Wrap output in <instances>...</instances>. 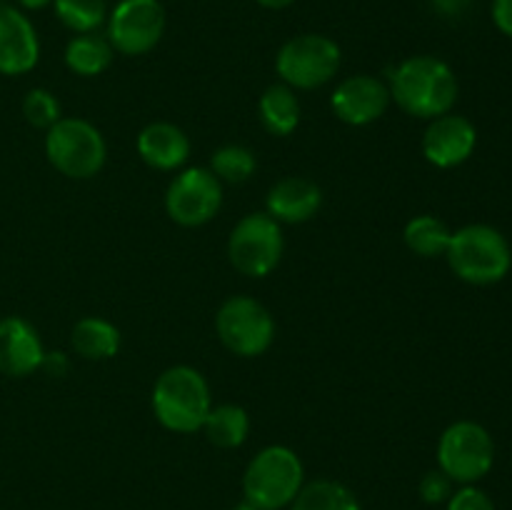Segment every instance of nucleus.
<instances>
[{
	"label": "nucleus",
	"instance_id": "nucleus-18",
	"mask_svg": "<svg viewBox=\"0 0 512 510\" xmlns=\"http://www.w3.org/2000/svg\"><path fill=\"white\" fill-rule=\"evenodd\" d=\"M120 330L110 320L98 318V315H85L75 323L70 343L73 350L85 360H110L120 350Z\"/></svg>",
	"mask_w": 512,
	"mask_h": 510
},
{
	"label": "nucleus",
	"instance_id": "nucleus-16",
	"mask_svg": "<svg viewBox=\"0 0 512 510\" xmlns=\"http://www.w3.org/2000/svg\"><path fill=\"white\" fill-rule=\"evenodd\" d=\"M320 205H323V190L318 183L300 178V175H288L268 190L265 213L278 220L280 225H300L315 218Z\"/></svg>",
	"mask_w": 512,
	"mask_h": 510
},
{
	"label": "nucleus",
	"instance_id": "nucleus-8",
	"mask_svg": "<svg viewBox=\"0 0 512 510\" xmlns=\"http://www.w3.org/2000/svg\"><path fill=\"white\" fill-rule=\"evenodd\" d=\"M283 225L268 213H248L235 223L228 238V258L238 273L265 278L283 258Z\"/></svg>",
	"mask_w": 512,
	"mask_h": 510
},
{
	"label": "nucleus",
	"instance_id": "nucleus-3",
	"mask_svg": "<svg viewBox=\"0 0 512 510\" xmlns=\"http://www.w3.org/2000/svg\"><path fill=\"white\" fill-rule=\"evenodd\" d=\"M450 270L470 285H495L510 273L512 250L498 228L485 223L455 230L448 245Z\"/></svg>",
	"mask_w": 512,
	"mask_h": 510
},
{
	"label": "nucleus",
	"instance_id": "nucleus-32",
	"mask_svg": "<svg viewBox=\"0 0 512 510\" xmlns=\"http://www.w3.org/2000/svg\"><path fill=\"white\" fill-rule=\"evenodd\" d=\"M255 3L265 10H285V8H290L295 0H255Z\"/></svg>",
	"mask_w": 512,
	"mask_h": 510
},
{
	"label": "nucleus",
	"instance_id": "nucleus-25",
	"mask_svg": "<svg viewBox=\"0 0 512 510\" xmlns=\"http://www.w3.org/2000/svg\"><path fill=\"white\" fill-rule=\"evenodd\" d=\"M258 168L255 153L245 145H223L210 158V170L220 183H245Z\"/></svg>",
	"mask_w": 512,
	"mask_h": 510
},
{
	"label": "nucleus",
	"instance_id": "nucleus-1",
	"mask_svg": "<svg viewBox=\"0 0 512 510\" xmlns=\"http://www.w3.org/2000/svg\"><path fill=\"white\" fill-rule=\"evenodd\" d=\"M390 100L403 113L420 120H433L453 113L460 85L453 68L435 55H413L390 75Z\"/></svg>",
	"mask_w": 512,
	"mask_h": 510
},
{
	"label": "nucleus",
	"instance_id": "nucleus-29",
	"mask_svg": "<svg viewBox=\"0 0 512 510\" xmlns=\"http://www.w3.org/2000/svg\"><path fill=\"white\" fill-rule=\"evenodd\" d=\"M493 23L500 33L512 38V0H493Z\"/></svg>",
	"mask_w": 512,
	"mask_h": 510
},
{
	"label": "nucleus",
	"instance_id": "nucleus-27",
	"mask_svg": "<svg viewBox=\"0 0 512 510\" xmlns=\"http://www.w3.org/2000/svg\"><path fill=\"white\" fill-rule=\"evenodd\" d=\"M453 495V480L443 473V470H428L420 480V498L430 505L448 503Z\"/></svg>",
	"mask_w": 512,
	"mask_h": 510
},
{
	"label": "nucleus",
	"instance_id": "nucleus-5",
	"mask_svg": "<svg viewBox=\"0 0 512 510\" xmlns=\"http://www.w3.org/2000/svg\"><path fill=\"white\" fill-rule=\"evenodd\" d=\"M45 155L65 178L88 180L103 170L108 145L103 133L83 118H60L45 130Z\"/></svg>",
	"mask_w": 512,
	"mask_h": 510
},
{
	"label": "nucleus",
	"instance_id": "nucleus-12",
	"mask_svg": "<svg viewBox=\"0 0 512 510\" xmlns=\"http://www.w3.org/2000/svg\"><path fill=\"white\" fill-rule=\"evenodd\" d=\"M478 145V130L465 115L445 113L430 120L423 133V155L435 168H458Z\"/></svg>",
	"mask_w": 512,
	"mask_h": 510
},
{
	"label": "nucleus",
	"instance_id": "nucleus-19",
	"mask_svg": "<svg viewBox=\"0 0 512 510\" xmlns=\"http://www.w3.org/2000/svg\"><path fill=\"white\" fill-rule=\"evenodd\" d=\"M113 58V45L100 33L73 35L65 45V65L70 73L80 75V78H95V75L105 73Z\"/></svg>",
	"mask_w": 512,
	"mask_h": 510
},
{
	"label": "nucleus",
	"instance_id": "nucleus-30",
	"mask_svg": "<svg viewBox=\"0 0 512 510\" xmlns=\"http://www.w3.org/2000/svg\"><path fill=\"white\" fill-rule=\"evenodd\" d=\"M68 368H70L68 355L60 353V350H55V353H45L43 363H40V370H45V373L53 375V378H63V375L68 373Z\"/></svg>",
	"mask_w": 512,
	"mask_h": 510
},
{
	"label": "nucleus",
	"instance_id": "nucleus-2",
	"mask_svg": "<svg viewBox=\"0 0 512 510\" xmlns=\"http://www.w3.org/2000/svg\"><path fill=\"white\" fill-rule=\"evenodd\" d=\"M153 413L165 430L195 433L203 430L205 418L213 408L208 380L190 365H173L163 370L153 385Z\"/></svg>",
	"mask_w": 512,
	"mask_h": 510
},
{
	"label": "nucleus",
	"instance_id": "nucleus-17",
	"mask_svg": "<svg viewBox=\"0 0 512 510\" xmlns=\"http://www.w3.org/2000/svg\"><path fill=\"white\" fill-rule=\"evenodd\" d=\"M138 155L155 170H178L190 158V138L173 123H150L135 140Z\"/></svg>",
	"mask_w": 512,
	"mask_h": 510
},
{
	"label": "nucleus",
	"instance_id": "nucleus-11",
	"mask_svg": "<svg viewBox=\"0 0 512 510\" xmlns=\"http://www.w3.org/2000/svg\"><path fill=\"white\" fill-rule=\"evenodd\" d=\"M223 183L210 168H188L175 175L165 193V213L183 228H200L218 215Z\"/></svg>",
	"mask_w": 512,
	"mask_h": 510
},
{
	"label": "nucleus",
	"instance_id": "nucleus-9",
	"mask_svg": "<svg viewBox=\"0 0 512 510\" xmlns=\"http://www.w3.org/2000/svg\"><path fill=\"white\" fill-rule=\"evenodd\" d=\"M215 333L220 343L238 358H258L275 340V320L260 300L233 295L215 315Z\"/></svg>",
	"mask_w": 512,
	"mask_h": 510
},
{
	"label": "nucleus",
	"instance_id": "nucleus-4",
	"mask_svg": "<svg viewBox=\"0 0 512 510\" xmlns=\"http://www.w3.org/2000/svg\"><path fill=\"white\" fill-rule=\"evenodd\" d=\"M305 485V470L298 453L288 445H268L248 463L243 493L260 510H280L295 500Z\"/></svg>",
	"mask_w": 512,
	"mask_h": 510
},
{
	"label": "nucleus",
	"instance_id": "nucleus-23",
	"mask_svg": "<svg viewBox=\"0 0 512 510\" xmlns=\"http://www.w3.org/2000/svg\"><path fill=\"white\" fill-rule=\"evenodd\" d=\"M290 510H363L348 485L338 480H313L303 485Z\"/></svg>",
	"mask_w": 512,
	"mask_h": 510
},
{
	"label": "nucleus",
	"instance_id": "nucleus-6",
	"mask_svg": "<svg viewBox=\"0 0 512 510\" xmlns=\"http://www.w3.org/2000/svg\"><path fill=\"white\" fill-rule=\"evenodd\" d=\"M343 50L333 38L320 33H303L285 40L275 55V73L280 83L293 90H315L338 75Z\"/></svg>",
	"mask_w": 512,
	"mask_h": 510
},
{
	"label": "nucleus",
	"instance_id": "nucleus-34",
	"mask_svg": "<svg viewBox=\"0 0 512 510\" xmlns=\"http://www.w3.org/2000/svg\"><path fill=\"white\" fill-rule=\"evenodd\" d=\"M233 510H260V508H255L253 503H248V500H243V503H240V505H235Z\"/></svg>",
	"mask_w": 512,
	"mask_h": 510
},
{
	"label": "nucleus",
	"instance_id": "nucleus-13",
	"mask_svg": "<svg viewBox=\"0 0 512 510\" xmlns=\"http://www.w3.org/2000/svg\"><path fill=\"white\" fill-rule=\"evenodd\" d=\"M390 105V88L373 75H350L330 95V108L343 123L370 125L385 115Z\"/></svg>",
	"mask_w": 512,
	"mask_h": 510
},
{
	"label": "nucleus",
	"instance_id": "nucleus-33",
	"mask_svg": "<svg viewBox=\"0 0 512 510\" xmlns=\"http://www.w3.org/2000/svg\"><path fill=\"white\" fill-rule=\"evenodd\" d=\"M18 5L23 10H43L48 5H53V0H18Z\"/></svg>",
	"mask_w": 512,
	"mask_h": 510
},
{
	"label": "nucleus",
	"instance_id": "nucleus-31",
	"mask_svg": "<svg viewBox=\"0 0 512 510\" xmlns=\"http://www.w3.org/2000/svg\"><path fill=\"white\" fill-rule=\"evenodd\" d=\"M430 3H433V8L438 10L443 18H460V15L468 13L473 0H430Z\"/></svg>",
	"mask_w": 512,
	"mask_h": 510
},
{
	"label": "nucleus",
	"instance_id": "nucleus-22",
	"mask_svg": "<svg viewBox=\"0 0 512 510\" xmlns=\"http://www.w3.org/2000/svg\"><path fill=\"white\" fill-rule=\"evenodd\" d=\"M450 238H453V230L430 213L410 218L403 230V240L408 250L420 255V258H440V255H445L448 253Z\"/></svg>",
	"mask_w": 512,
	"mask_h": 510
},
{
	"label": "nucleus",
	"instance_id": "nucleus-21",
	"mask_svg": "<svg viewBox=\"0 0 512 510\" xmlns=\"http://www.w3.org/2000/svg\"><path fill=\"white\" fill-rule=\"evenodd\" d=\"M205 435L213 445L223 450L240 448V445L248 440L250 433V415L243 405L235 403H223L213 405L203 423Z\"/></svg>",
	"mask_w": 512,
	"mask_h": 510
},
{
	"label": "nucleus",
	"instance_id": "nucleus-26",
	"mask_svg": "<svg viewBox=\"0 0 512 510\" xmlns=\"http://www.w3.org/2000/svg\"><path fill=\"white\" fill-rule=\"evenodd\" d=\"M23 115L33 128L48 130L58 123L63 115H60V103L50 90L45 88H33L23 100Z\"/></svg>",
	"mask_w": 512,
	"mask_h": 510
},
{
	"label": "nucleus",
	"instance_id": "nucleus-10",
	"mask_svg": "<svg viewBox=\"0 0 512 510\" xmlns=\"http://www.w3.org/2000/svg\"><path fill=\"white\" fill-rule=\"evenodd\" d=\"M165 23L168 18L160 0H118L108 10L105 38L115 53L135 58L150 53L163 40Z\"/></svg>",
	"mask_w": 512,
	"mask_h": 510
},
{
	"label": "nucleus",
	"instance_id": "nucleus-24",
	"mask_svg": "<svg viewBox=\"0 0 512 510\" xmlns=\"http://www.w3.org/2000/svg\"><path fill=\"white\" fill-rule=\"evenodd\" d=\"M55 18L70 33H98L108 20V3L105 0H53Z\"/></svg>",
	"mask_w": 512,
	"mask_h": 510
},
{
	"label": "nucleus",
	"instance_id": "nucleus-7",
	"mask_svg": "<svg viewBox=\"0 0 512 510\" xmlns=\"http://www.w3.org/2000/svg\"><path fill=\"white\" fill-rule=\"evenodd\" d=\"M495 463L493 435L475 420L448 425L438 440V468L453 483L475 485Z\"/></svg>",
	"mask_w": 512,
	"mask_h": 510
},
{
	"label": "nucleus",
	"instance_id": "nucleus-28",
	"mask_svg": "<svg viewBox=\"0 0 512 510\" xmlns=\"http://www.w3.org/2000/svg\"><path fill=\"white\" fill-rule=\"evenodd\" d=\"M448 510H495V503L485 490L475 488V485H463L460 490H453Z\"/></svg>",
	"mask_w": 512,
	"mask_h": 510
},
{
	"label": "nucleus",
	"instance_id": "nucleus-15",
	"mask_svg": "<svg viewBox=\"0 0 512 510\" xmlns=\"http://www.w3.org/2000/svg\"><path fill=\"white\" fill-rule=\"evenodd\" d=\"M43 355V340L28 320L18 315L0 320V373L10 378L33 375L40 370Z\"/></svg>",
	"mask_w": 512,
	"mask_h": 510
},
{
	"label": "nucleus",
	"instance_id": "nucleus-14",
	"mask_svg": "<svg viewBox=\"0 0 512 510\" xmlns=\"http://www.w3.org/2000/svg\"><path fill=\"white\" fill-rule=\"evenodd\" d=\"M40 38L20 8L0 3V75H25L38 65Z\"/></svg>",
	"mask_w": 512,
	"mask_h": 510
},
{
	"label": "nucleus",
	"instance_id": "nucleus-20",
	"mask_svg": "<svg viewBox=\"0 0 512 510\" xmlns=\"http://www.w3.org/2000/svg\"><path fill=\"white\" fill-rule=\"evenodd\" d=\"M258 113L260 123H263V128L270 135L285 138L300 123V100L293 88H288L285 83H275L270 88H265V93L260 95Z\"/></svg>",
	"mask_w": 512,
	"mask_h": 510
}]
</instances>
